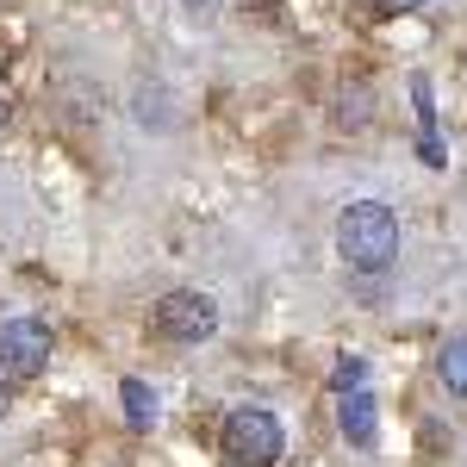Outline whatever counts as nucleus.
<instances>
[{
  "mask_svg": "<svg viewBox=\"0 0 467 467\" xmlns=\"http://www.w3.org/2000/svg\"><path fill=\"white\" fill-rule=\"evenodd\" d=\"M337 250H343V262H349L356 275H387V268L399 262V218H393V206H380V200L343 206V218H337Z\"/></svg>",
  "mask_w": 467,
  "mask_h": 467,
  "instance_id": "obj_1",
  "label": "nucleus"
},
{
  "mask_svg": "<svg viewBox=\"0 0 467 467\" xmlns=\"http://www.w3.org/2000/svg\"><path fill=\"white\" fill-rule=\"evenodd\" d=\"M0 411H6V374H0Z\"/></svg>",
  "mask_w": 467,
  "mask_h": 467,
  "instance_id": "obj_11",
  "label": "nucleus"
},
{
  "mask_svg": "<svg viewBox=\"0 0 467 467\" xmlns=\"http://www.w3.org/2000/svg\"><path fill=\"white\" fill-rule=\"evenodd\" d=\"M50 361V330L37 318H6L0 324V374L6 380H32Z\"/></svg>",
  "mask_w": 467,
  "mask_h": 467,
  "instance_id": "obj_4",
  "label": "nucleus"
},
{
  "mask_svg": "<svg viewBox=\"0 0 467 467\" xmlns=\"http://www.w3.org/2000/svg\"><path fill=\"white\" fill-rule=\"evenodd\" d=\"M224 455H231L237 467H275L281 455H287L281 418L262 411V405H237V411L224 418Z\"/></svg>",
  "mask_w": 467,
  "mask_h": 467,
  "instance_id": "obj_2",
  "label": "nucleus"
},
{
  "mask_svg": "<svg viewBox=\"0 0 467 467\" xmlns=\"http://www.w3.org/2000/svg\"><path fill=\"white\" fill-rule=\"evenodd\" d=\"M436 374H442V387L455 399H467V337H449V343L436 349Z\"/></svg>",
  "mask_w": 467,
  "mask_h": 467,
  "instance_id": "obj_8",
  "label": "nucleus"
},
{
  "mask_svg": "<svg viewBox=\"0 0 467 467\" xmlns=\"http://www.w3.org/2000/svg\"><path fill=\"white\" fill-rule=\"evenodd\" d=\"M361 380H368V361H361V356H349L337 374H330V387H337V393H349V387H361Z\"/></svg>",
  "mask_w": 467,
  "mask_h": 467,
  "instance_id": "obj_9",
  "label": "nucleus"
},
{
  "mask_svg": "<svg viewBox=\"0 0 467 467\" xmlns=\"http://www.w3.org/2000/svg\"><path fill=\"white\" fill-rule=\"evenodd\" d=\"M368 119H374V94H368V81L337 88V125H343V131H361Z\"/></svg>",
  "mask_w": 467,
  "mask_h": 467,
  "instance_id": "obj_7",
  "label": "nucleus"
},
{
  "mask_svg": "<svg viewBox=\"0 0 467 467\" xmlns=\"http://www.w3.org/2000/svg\"><path fill=\"white\" fill-rule=\"evenodd\" d=\"M374 6H380V13H418L424 0H374Z\"/></svg>",
  "mask_w": 467,
  "mask_h": 467,
  "instance_id": "obj_10",
  "label": "nucleus"
},
{
  "mask_svg": "<svg viewBox=\"0 0 467 467\" xmlns=\"http://www.w3.org/2000/svg\"><path fill=\"white\" fill-rule=\"evenodd\" d=\"M119 399H125V424H131V431H150V424H156V393H150L138 374L119 380Z\"/></svg>",
  "mask_w": 467,
  "mask_h": 467,
  "instance_id": "obj_6",
  "label": "nucleus"
},
{
  "mask_svg": "<svg viewBox=\"0 0 467 467\" xmlns=\"http://www.w3.org/2000/svg\"><path fill=\"white\" fill-rule=\"evenodd\" d=\"M343 436L356 442V449H374V436H380V424H374V393L368 387H356V393H343Z\"/></svg>",
  "mask_w": 467,
  "mask_h": 467,
  "instance_id": "obj_5",
  "label": "nucleus"
},
{
  "mask_svg": "<svg viewBox=\"0 0 467 467\" xmlns=\"http://www.w3.org/2000/svg\"><path fill=\"white\" fill-rule=\"evenodd\" d=\"M150 324H156V337H169V343H206L218 330V306L206 293L181 287V293H162V306L150 312Z\"/></svg>",
  "mask_w": 467,
  "mask_h": 467,
  "instance_id": "obj_3",
  "label": "nucleus"
}]
</instances>
